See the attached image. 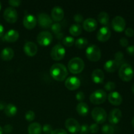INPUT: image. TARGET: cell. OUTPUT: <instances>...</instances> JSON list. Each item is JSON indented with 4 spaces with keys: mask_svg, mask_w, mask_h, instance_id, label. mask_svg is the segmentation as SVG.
<instances>
[{
    "mask_svg": "<svg viewBox=\"0 0 134 134\" xmlns=\"http://www.w3.org/2000/svg\"><path fill=\"white\" fill-rule=\"evenodd\" d=\"M50 73L51 77L57 81H64L68 75L66 67L60 63H56L51 66Z\"/></svg>",
    "mask_w": 134,
    "mask_h": 134,
    "instance_id": "cell-1",
    "label": "cell"
},
{
    "mask_svg": "<svg viewBox=\"0 0 134 134\" xmlns=\"http://www.w3.org/2000/svg\"><path fill=\"white\" fill-rule=\"evenodd\" d=\"M68 69L73 74L81 73L85 68V62L79 57H75L71 59L68 63Z\"/></svg>",
    "mask_w": 134,
    "mask_h": 134,
    "instance_id": "cell-2",
    "label": "cell"
},
{
    "mask_svg": "<svg viewBox=\"0 0 134 134\" xmlns=\"http://www.w3.org/2000/svg\"><path fill=\"white\" fill-rule=\"evenodd\" d=\"M134 71L132 67L128 64H123L119 68V76L122 81L129 82L133 79Z\"/></svg>",
    "mask_w": 134,
    "mask_h": 134,
    "instance_id": "cell-3",
    "label": "cell"
},
{
    "mask_svg": "<svg viewBox=\"0 0 134 134\" xmlns=\"http://www.w3.org/2000/svg\"><path fill=\"white\" fill-rule=\"evenodd\" d=\"M86 56L90 61L96 62L100 60L102 53L98 46L96 44H92L86 48Z\"/></svg>",
    "mask_w": 134,
    "mask_h": 134,
    "instance_id": "cell-4",
    "label": "cell"
},
{
    "mask_svg": "<svg viewBox=\"0 0 134 134\" xmlns=\"http://www.w3.org/2000/svg\"><path fill=\"white\" fill-rule=\"evenodd\" d=\"M92 117L96 124H103L107 119V115L104 109L102 107H95L91 112Z\"/></svg>",
    "mask_w": 134,
    "mask_h": 134,
    "instance_id": "cell-5",
    "label": "cell"
},
{
    "mask_svg": "<svg viewBox=\"0 0 134 134\" xmlns=\"http://www.w3.org/2000/svg\"><path fill=\"white\" fill-rule=\"evenodd\" d=\"M107 99V94L102 89L95 90L90 96V101L92 104L99 105L104 103Z\"/></svg>",
    "mask_w": 134,
    "mask_h": 134,
    "instance_id": "cell-6",
    "label": "cell"
},
{
    "mask_svg": "<svg viewBox=\"0 0 134 134\" xmlns=\"http://www.w3.org/2000/svg\"><path fill=\"white\" fill-rule=\"evenodd\" d=\"M65 55V49L62 44H57L54 46L51 51V56L55 61L62 60Z\"/></svg>",
    "mask_w": 134,
    "mask_h": 134,
    "instance_id": "cell-7",
    "label": "cell"
},
{
    "mask_svg": "<svg viewBox=\"0 0 134 134\" xmlns=\"http://www.w3.org/2000/svg\"><path fill=\"white\" fill-rule=\"evenodd\" d=\"M52 35L49 31H44L40 32L37 37V41L43 47L48 46L52 41Z\"/></svg>",
    "mask_w": 134,
    "mask_h": 134,
    "instance_id": "cell-8",
    "label": "cell"
},
{
    "mask_svg": "<svg viewBox=\"0 0 134 134\" xmlns=\"http://www.w3.org/2000/svg\"><path fill=\"white\" fill-rule=\"evenodd\" d=\"M65 127L71 133H76L81 129V125L76 119L69 118L65 122Z\"/></svg>",
    "mask_w": 134,
    "mask_h": 134,
    "instance_id": "cell-9",
    "label": "cell"
},
{
    "mask_svg": "<svg viewBox=\"0 0 134 134\" xmlns=\"http://www.w3.org/2000/svg\"><path fill=\"white\" fill-rule=\"evenodd\" d=\"M112 27L116 32H122L126 27V21L120 16H116L113 19L111 22Z\"/></svg>",
    "mask_w": 134,
    "mask_h": 134,
    "instance_id": "cell-10",
    "label": "cell"
},
{
    "mask_svg": "<svg viewBox=\"0 0 134 134\" xmlns=\"http://www.w3.org/2000/svg\"><path fill=\"white\" fill-rule=\"evenodd\" d=\"M3 18L9 23L14 24L18 19V13L13 7H8L4 10Z\"/></svg>",
    "mask_w": 134,
    "mask_h": 134,
    "instance_id": "cell-11",
    "label": "cell"
},
{
    "mask_svg": "<svg viewBox=\"0 0 134 134\" xmlns=\"http://www.w3.org/2000/svg\"><path fill=\"white\" fill-rule=\"evenodd\" d=\"M39 26L43 28H49L52 25V20L50 16L46 13L39 14L37 17Z\"/></svg>",
    "mask_w": 134,
    "mask_h": 134,
    "instance_id": "cell-12",
    "label": "cell"
},
{
    "mask_svg": "<svg viewBox=\"0 0 134 134\" xmlns=\"http://www.w3.org/2000/svg\"><path fill=\"white\" fill-rule=\"evenodd\" d=\"M111 35V32L110 29L107 26H103L101 27L97 33V39L100 42L104 43L110 39Z\"/></svg>",
    "mask_w": 134,
    "mask_h": 134,
    "instance_id": "cell-13",
    "label": "cell"
},
{
    "mask_svg": "<svg viewBox=\"0 0 134 134\" xmlns=\"http://www.w3.org/2000/svg\"><path fill=\"white\" fill-rule=\"evenodd\" d=\"M81 86V81L76 77H68L65 81V86L69 90H75Z\"/></svg>",
    "mask_w": 134,
    "mask_h": 134,
    "instance_id": "cell-14",
    "label": "cell"
},
{
    "mask_svg": "<svg viewBox=\"0 0 134 134\" xmlns=\"http://www.w3.org/2000/svg\"><path fill=\"white\" fill-rule=\"evenodd\" d=\"M37 50V46L34 42H26L24 46V52L27 56H30V57H33L36 55Z\"/></svg>",
    "mask_w": 134,
    "mask_h": 134,
    "instance_id": "cell-15",
    "label": "cell"
},
{
    "mask_svg": "<svg viewBox=\"0 0 134 134\" xmlns=\"http://www.w3.org/2000/svg\"><path fill=\"white\" fill-rule=\"evenodd\" d=\"M82 27L85 31L88 32H92L98 27V22L94 18H89L84 20Z\"/></svg>",
    "mask_w": 134,
    "mask_h": 134,
    "instance_id": "cell-16",
    "label": "cell"
},
{
    "mask_svg": "<svg viewBox=\"0 0 134 134\" xmlns=\"http://www.w3.org/2000/svg\"><path fill=\"white\" fill-rule=\"evenodd\" d=\"M122 118V112L119 109H113L109 115V122L111 124H117Z\"/></svg>",
    "mask_w": 134,
    "mask_h": 134,
    "instance_id": "cell-17",
    "label": "cell"
},
{
    "mask_svg": "<svg viewBox=\"0 0 134 134\" xmlns=\"http://www.w3.org/2000/svg\"><path fill=\"white\" fill-rule=\"evenodd\" d=\"M37 24V19L33 14H26L24 17L23 25L27 30H32Z\"/></svg>",
    "mask_w": 134,
    "mask_h": 134,
    "instance_id": "cell-18",
    "label": "cell"
},
{
    "mask_svg": "<svg viewBox=\"0 0 134 134\" xmlns=\"http://www.w3.org/2000/svg\"><path fill=\"white\" fill-rule=\"evenodd\" d=\"M51 17L52 20L56 22L62 20L64 17V12L62 8L58 6L54 7L51 11Z\"/></svg>",
    "mask_w": 134,
    "mask_h": 134,
    "instance_id": "cell-19",
    "label": "cell"
},
{
    "mask_svg": "<svg viewBox=\"0 0 134 134\" xmlns=\"http://www.w3.org/2000/svg\"><path fill=\"white\" fill-rule=\"evenodd\" d=\"M108 100L113 105L119 106L122 102V98L118 92H111L108 96Z\"/></svg>",
    "mask_w": 134,
    "mask_h": 134,
    "instance_id": "cell-20",
    "label": "cell"
},
{
    "mask_svg": "<svg viewBox=\"0 0 134 134\" xmlns=\"http://www.w3.org/2000/svg\"><path fill=\"white\" fill-rule=\"evenodd\" d=\"M120 65V63L115 60H110L106 62L104 64V69L109 73L115 72Z\"/></svg>",
    "mask_w": 134,
    "mask_h": 134,
    "instance_id": "cell-21",
    "label": "cell"
},
{
    "mask_svg": "<svg viewBox=\"0 0 134 134\" xmlns=\"http://www.w3.org/2000/svg\"><path fill=\"white\" fill-rule=\"evenodd\" d=\"M19 37V33L15 30H10L4 35L3 40L9 43H14L16 41Z\"/></svg>",
    "mask_w": 134,
    "mask_h": 134,
    "instance_id": "cell-22",
    "label": "cell"
},
{
    "mask_svg": "<svg viewBox=\"0 0 134 134\" xmlns=\"http://www.w3.org/2000/svg\"><path fill=\"white\" fill-rule=\"evenodd\" d=\"M104 73L103 71L99 69H96L93 71L92 73V80L96 84H101L104 81Z\"/></svg>",
    "mask_w": 134,
    "mask_h": 134,
    "instance_id": "cell-23",
    "label": "cell"
},
{
    "mask_svg": "<svg viewBox=\"0 0 134 134\" xmlns=\"http://www.w3.org/2000/svg\"><path fill=\"white\" fill-rule=\"evenodd\" d=\"M14 55V51L10 47L3 48L1 52V58L4 61H10L13 58Z\"/></svg>",
    "mask_w": 134,
    "mask_h": 134,
    "instance_id": "cell-24",
    "label": "cell"
},
{
    "mask_svg": "<svg viewBox=\"0 0 134 134\" xmlns=\"http://www.w3.org/2000/svg\"><path fill=\"white\" fill-rule=\"evenodd\" d=\"M76 110H77V112L78 113L80 116H85L88 113L89 107L88 105L85 102H80L77 105V107H76Z\"/></svg>",
    "mask_w": 134,
    "mask_h": 134,
    "instance_id": "cell-25",
    "label": "cell"
},
{
    "mask_svg": "<svg viewBox=\"0 0 134 134\" xmlns=\"http://www.w3.org/2000/svg\"><path fill=\"white\" fill-rule=\"evenodd\" d=\"M28 134H41L42 126L39 123L33 122L29 125Z\"/></svg>",
    "mask_w": 134,
    "mask_h": 134,
    "instance_id": "cell-26",
    "label": "cell"
},
{
    "mask_svg": "<svg viewBox=\"0 0 134 134\" xmlns=\"http://www.w3.org/2000/svg\"><path fill=\"white\" fill-rule=\"evenodd\" d=\"M4 112H5V115L7 116L13 117V116H15L16 114L17 108L14 104L9 103V104H7L6 105L5 109H4Z\"/></svg>",
    "mask_w": 134,
    "mask_h": 134,
    "instance_id": "cell-27",
    "label": "cell"
},
{
    "mask_svg": "<svg viewBox=\"0 0 134 134\" xmlns=\"http://www.w3.org/2000/svg\"><path fill=\"white\" fill-rule=\"evenodd\" d=\"M69 31L72 36H79V35L82 34V26L80 24H75L71 25V26H70Z\"/></svg>",
    "mask_w": 134,
    "mask_h": 134,
    "instance_id": "cell-28",
    "label": "cell"
},
{
    "mask_svg": "<svg viewBox=\"0 0 134 134\" xmlns=\"http://www.w3.org/2000/svg\"><path fill=\"white\" fill-rule=\"evenodd\" d=\"M98 20L101 24L107 26L109 23V16L106 12L102 11L98 14Z\"/></svg>",
    "mask_w": 134,
    "mask_h": 134,
    "instance_id": "cell-29",
    "label": "cell"
},
{
    "mask_svg": "<svg viewBox=\"0 0 134 134\" xmlns=\"http://www.w3.org/2000/svg\"><path fill=\"white\" fill-rule=\"evenodd\" d=\"M88 41L84 37H81L77 39V40L75 41V47L77 48H79V49H82V48H85V47L87 46Z\"/></svg>",
    "mask_w": 134,
    "mask_h": 134,
    "instance_id": "cell-30",
    "label": "cell"
},
{
    "mask_svg": "<svg viewBox=\"0 0 134 134\" xmlns=\"http://www.w3.org/2000/svg\"><path fill=\"white\" fill-rule=\"evenodd\" d=\"M102 132L103 134H114L115 129L113 126L109 124H105L102 126Z\"/></svg>",
    "mask_w": 134,
    "mask_h": 134,
    "instance_id": "cell-31",
    "label": "cell"
},
{
    "mask_svg": "<svg viewBox=\"0 0 134 134\" xmlns=\"http://www.w3.org/2000/svg\"><path fill=\"white\" fill-rule=\"evenodd\" d=\"M75 43L74 38L72 37L71 36H67L64 38L63 39V44L67 47H70L73 45Z\"/></svg>",
    "mask_w": 134,
    "mask_h": 134,
    "instance_id": "cell-32",
    "label": "cell"
},
{
    "mask_svg": "<svg viewBox=\"0 0 134 134\" xmlns=\"http://www.w3.org/2000/svg\"><path fill=\"white\" fill-rule=\"evenodd\" d=\"M25 118L27 120V121L28 122H31L33 120H34L35 118V113L34 112L31 110H30V111H27L25 114Z\"/></svg>",
    "mask_w": 134,
    "mask_h": 134,
    "instance_id": "cell-33",
    "label": "cell"
},
{
    "mask_svg": "<svg viewBox=\"0 0 134 134\" xmlns=\"http://www.w3.org/2000/svg\"><path fill=\"white\" fill-rule=\"evenodd\" d=\"M105 89L107 91L109 92H112L113 90H114L116 88V85L114 82H111V81H109V82H107V83L105 85Z\"/></svg>",
    "mask_w": 134,
    "mask_h": 134,
    "instance_id": "cell-34",
    "label": "cell"
},
{
    "mask_svg": "<svg viewBox=\"0 0 134 134\" xmlns=\"http://www.w3.org/2000/svg\"><path fill=\"white\" fill-rule=\"evenodd\" d=\"M51 30L52 31V32L54 33V34H57L61 31V28L62 26L59 23H55V24H52V26L51 27Z\"/></svg>",
    "mask_w": 134,
    "mask_h": 134,
    "instance_id": "cell-35",
    "label": "cell"
},
{
    "mask_svg": "<svg viewBox=\"0 0 134 134\" xmlns=\"http://www.w3.org/2000/svg\"><path fill=\"white\" fill-rule=\"evenodd\" d=\"M99 130V126L98 124L95 123V124H92L89 126V132L92 133H96Z\"/></svg>",
    "mask_w": 134,
    "mask_h": 134,
    "instance_id": "cell-36",
    "label": "cell"
},
{
    "mask_svg": "<svg viewBox=\"0 0 134 134\" xmlns=\"http://www.w3.org/2000/svg\"><path fill=\"white\" fill-rule=\"evenodd\" d=\"M42 130L43 131L44 133L47 134H51L53 130H52V126L50 124H44L43 128H42Z\"/></svg>",
    "mask_w": 134,
    "mask_h": 134,
    "instance_id": "cell-37",
    "label": "cell"
},
{
    "mask_svg": "<svg viewBox=\"0 0 134 134\" xmlns=\"http://www.w3.org/2000/svg\"><path fill=\"white\" fill-rule=\"evenodd\" d=\"M80 133L81 134H88L89 133V126L87 124H83L81 126V129H80Z\"/></svg>",
    "mask_w": 134,
    "mask_h": 134,
    "instance_id": "cell-38",
    "label": "cell"
},
{
    "mask_svg": "<svg viewBox=\"0 0 134 134\" xmlns=\"http://www.w3.org/2000/svg\"><path fill=\"white\" fill-rule=\"evenodd\" d=\"M115 60H116V61L119 62V63L121 64L123 58H124V54H123L122 52L119 51V52H117L116 54H115Z\"/></svg>",
    "mask_w": 134,
    "mask_h": 134,
    "instance_id": "cell-39",
    "label": "cell"
},
{
    "mask_svg": "<svg viewBox=\"0 0 134 134\" xmlns=\"http://www.w3.org/2000/svg\"><path fill=\"white\" fill-rule=\"evenodd\" d=\"M75 98L77 101L82 102V101H83L85 98V94H84V92H77V94H76Z\"/></svg>",
    "mask_w": 134,
    "mask_h": 134,
    "instance_id": "cell-40",
    "label": "cell"
},
{
    "mask_svg": "<svg viewBox=\"0 0 134 134\" xmlns=\"http://www.w3.org/2000/svg\"><path fill=\"white\" fill-rule=\"evenodd\" d=\"M73 18H74V20L77 22V24L81 23V22H84V18L81 14H75L74 16H73Z\"/></svg>",
    "mask_w": 134,
    "mask_h": 134,
    "instance_id": "cell-41",
    "label": "cell"
},
{
    "mask_svg": "<svg viewBox=\"0 0 134 134\" xmlns=\"http://www.w3.org/2000/svg\"><path fill=\"white\" fill-rule=\"evenodd\" d=\"M125 35L128 37H132L134 35V30L131 27H128L125 30Z\"/></svg>",
    "mask_w": 134,
    "mask_h": 134,
    "instance_id": "cell-42",
    "label": "cell"
},
{
    "mask_svg": "<svg viewBox=\"0 0 134 134\" xmlns=\"http://www.w3.org/2000/svg\"><path fill=\"white\" fill-rule=\"evenodd\" d=\"M9 4L10 5H11L12 7H18L21 4V1L19 0H10V1H8Z\"/></svg>",
    "mask_w": 134,
    "mask_h": 134,
    "instance_id": "cell-43",
    "label": "cell"
},
{
    "mask_svg": "<svg viewBox=\"0 0 134 134\" xmlns=\"http://www.w3.org/2000/svg\"><path fill=\"white\" fill-rule=\"evenodd\" d=\"M120 44L123 47H128V41L126 38L122 37L119 41Z\"/></svg>",
    "mask_w": 134,
    "mask_h": 134,
    "instance_id": "cell-44",
    "label": "cell"
},
{
    "mask_svg": "<svg viewBox=\"0 0 134 134\" xmlns=\"http://www.w3.org/2000/svg\"><path fill=\"white\" fill-rule=\"evenodd\" d=\"M3 131L6 133H11L12 131H13V126H12L10 124H6V125L4 126Z\"/></svg>",
    "mask_w": 134,
    "mask_h": 134,
    "instance_id": "cell-45",
    "label": "cell"
},
{
    "mask_svg": "<svg viewBox=\"0 0 134 134\" xmlns=\"http://www.w3.org/2000/svg\"><path fill=\"white\" fill-rule=\"evenodd\" d=\"M51 134H68V133H67L66 131L64 130V129L58 128V129H56L52 131Z\"/></svg>",
    "mask_w": 134,
    "mask_h": 134,
    "instance_id": "cell-46",
    "label": "cell"
},
{
    "mask_svg": "<svg viewBox=\"0 0 134 134\" xmlns=\"http://www.w3.org/2000/svg\"><path fill=\"white\" fill-rule=\"evenodd\" d=\"M126 52L128 54L134 56V45L128 46L126 48Z\"/></svg>",
    "mask_w": 134,
    "mask_h": 134,
    "instance_id": "cell-47",
    "label": "cell"
},
{
    "mask_svg": "<svg viewBox=\"0 0 134 134\" xmlns=\"http://www.w3.org/2000/svg\"><path fill=\"white\" fill-rule=\"evenodd\" d=\"M6 103L3 102H0V111L5 109V107H6Z\"/></svg>",
    "mask_w": 134,
    "mask_h": 134,
    "instance_id": "cell-48",
    "label": "cell"
},
{
    "mask_svg": "<svg viewBox=\"0 0 134 134\" xmlns=\"http://www.w3.org/2000/svg\"><path fill=\"white\" fill-rule=\"evenodd\" d=\"M4 34V27L1 24H0V38L3 37Z\"/></svg>",
    "mask_w": 134,
    "mask_h": 134,
    "instance_id": "cell-49",
    "label": "cell"
},
{
    "mask_svg": "<svg viewBox=\"0 0 134 134\" xmlns=\"http://www.w3.org/2000/svg\"><path fill=\"white\" fill-rule=\"evenodd\" d=\"M3 128L0 126V134H3Z\"/></svg>",
    "mask_w": 134,
    "mask_h": 134,
    "instance_id": "cell-50",
    "label": "cell"
},
{
    "mask_svg": "<svg viewBox=\"0 0 134 134\" xmlns=\"http://www.w3.org/2000/svg\"><path fill=\"white\" fill-rule=\"evenodd\" d=\"M132 126H133V128H134V117L133 118V119H132Z\"/></svg>",
    "mask_w": 134,
    "mask_h": 134,
    "instance_id": "cell-51",
    "label": "cell"
},
{
    "mask_svg": "<svg viewBox=\"0 0 134 134\" xmlns=\"http://www.w3.org/2000/svg\"><path fill=\"white\" fill-rule=\"evenodd\" d=\"M132 92L134 94V84L132 85Z\"/></svg>",
    "mask_w": 134,
    "mask_h": 134,
    "instance_id": "cell-52",
    "label": "cell"
},
{
    "mask_svg": "<svg viewBox=\"0 0 134 134\" xmlns=\"http://www.w3.org/2000/svg\"><path fill=\"white\" fill-rule=\"evenodd\" d=\"M1 2H0V10H1Z\"/></svg>",
    "mask_w": 134,
    "mask_h": 134,
    "instance_id": "cell-53",
    "label": "cell"
}]
</instances>
